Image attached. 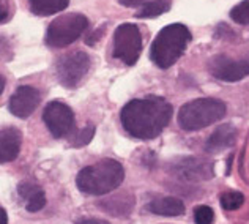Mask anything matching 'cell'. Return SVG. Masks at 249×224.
I'll list each match as a JSON object with an SVG mask.
<instances>
[{
    "mask_svg": "<svg viewBox=\"0 0 249 224\" xmlns=\"http://www.w3.org/2000/svg\"><path fill=\"white\" fill-rule=\"evenodd\" d=\"M172 118V104L164 98L150 95L129 101L122 109L120 120L124 131L137 139H155Z\"/></svg>",
    "mask_w": 249,
    "mask_h": 224,
    "instance_id": "obj_1",
    "label": "cell"
},
{
    "mask_svg": "<svg viewBox=\"0 0 249 224\" xmlns=\"http://www.w3.org/2000/svg\"><path fill=\"white\" fill-rule=\"evenodd\" d=\"M124 180V169L115 160H101L100 163L84 168L77 174L76 185L82 193L91 196H103L112 193Z\"/></svg>",
    "mask_w": 249,
    "mask_h": 224,
    "instance_id": "obj_2",
    "label": "cell"
},
{
    "mask_svg": "<svg viewBox=\"0 0 249 224\" xmlns=\"http://www.w3.org/2000/svg\"><path fill=\"white\" fill-rule=\"evenodd\" d=\"M191 41V32L183 24H170L162 29L153 39L150 58L156 67L167 70L185 54L188 43Z\"/></svg>",
    "mask_w": 249,
    "mask_h": 224,
    "instance_id": "obj_3",
    "label": "cell"
},
{
    "mask_svg": "<svg viewBox=\"0 0 249 224\" xmlns=\"http://www.w3.org/2000/svg\"><path fill=\"white\" fill-rule=\"evenodd\" d=\"M227 106L218 98H197L183 104L178 111V125L185 131H199L222 120Z\"/></svg>",
    "mask_w": 249,
    "mask_h": 224,
    "instance_id": "obj_4",
    "label": "cell"
},
{
    "mask_svg": "<svg viewBox=\"0 0 249 224\" xmlns=\"http://www.w3.org/2000/svg\"><path fill=\"white\" fill-rule=\"evenodd\" d=\"M89 27V19L79 13H68L54 19L46 32V44L51 48H65L74 43Z\"/></svg>",
    "mask_w": 249,
    "mask_h": 224,
    "instance_id": "obj_5",
    "label": "cell"
},
{
    "mask_svg": "<svg viewBox=\"0 0 249 224\" xmlns=\"http://www.w3.org/2000/svg\"><path fill=\"white\" fill-rule=\"evenodd\" d=\"M142 52V35L136 24H122L114 34L112 56L126 65H134Z\"/></svg>",
    "mask_w": 249,
    "mask_h": 224,
    "instance_id": "obj_6",
    "label": "cell"
},
{
    "mask_svg": "<svg viewBox=\"0 0 249 224\" xmlns=\"http://www.w3.org/2000/svg\"><path fill=\"white\" fill-rule=\"evenodd\" d=\"M167 170L169 174L175 175L177 179L183 182H204L214 177L213 163L196 156H185L172 160L167 164Z\"/></svg>",
    "mask_w": 249,
    "mask_h": 224,
    "instance_id": "obj_7",
    "label": "cell"
},
{
    "mask_svg": "<svg viewBox=\"0 0 249 224\" xmlns=\"http://www.w3.org/2000/svg\"><path fill=\"white\" fill-rule=\"evenodd\" d=\"M90 57L85 52H73L62 57L57 63L58 81L67 89H76L90 70Z\"/></svg>",
    "mask_w": 249,
    "mask_h": 224,
    "instance_id": "obj_8",
    "label": "cell"
},
{
    "mask_svg": "<svg viewBox=\"0 0 249 224\" xmlns=\"http://www.w3.org/2000/svg\"><path fill=\"white\" fill-rule=\"evenodd\" d=\"M210 75L214 76L219 81L237 82L249 76V57L243 58H231L227 56H214L208 62Z\"/></svg>",
    "mask_w": 249,
    "mask_h": 224,
    "instance_id": "obj_9",
    "label": "cell"
},
{
    "mask_svg": "<svg viewBox=\"0 0 249 224\" xmlns=\"http://www.w3.org/2000/svg\"><path fill=\"white\" fill-rule=\"evenodd\" d=\"M43 120L51 134L60 139L67 137L74 128V114L70 106L60 101H52L43 112Z\"/></svg>",
    "mask_w": 249,
    "mask_h": 224,
    "instance_id": "obj_10",
    "label": "cell"
},
{
    "mask_svg": "<svg viewBox=\"0 0 249 224\" xmlns=\"http://www.w3.org/2000/svg\"><path fill=\"white\" fill-rule=\"evenodd\" d=\"M40 103H41L40 90L35 87H30V85H22V87H19L15 93L11 95L8 109L15 117L27 118L36 111V108L40 106Z\"/></svg>",
    "mask_w": 249,
    "mask_h": 224,
    "instance_id": "obj_11",
    "label": "cell"
},
{
    "mask_svg": "<svg viewBox=\"0 0 249 224\" xmlns=\"http://www.w3.org/2000/svg\"><path fill=\"white\" fill-rule=\"evenodd\" d=\"M22 134L15 127L0 130V164L16 160L21 151Z\"/></svg>",
    "mask_w": 249,
    "mask_h": 224,
    "instance_id": "obj_12",
    "label": "cell"
},
{
    "mask_svg": "<svg viewBox=\"0 0 249 224\" xmlns=\"http://www.w3.org/2000/svg\"><path fill=\"white\" fill-rule=\"evenodd\" d=\"M237 141V128L232 127L231 123H224L216 128L212 136L205 142L207 153H219L224 149L232 147Z\"/></svg>",
    "mask_w": 249,
    "mask_h": 224,
    "instance_id": "obj_13",
    "label": "cell"
},
{
    "mask_svg": "<svg viewBox=\"0 0 249 224\" xmlns=\"http://www.w3.org/2000/svg\"><path fill=\"white\" fill-rule=\"evenodd\" d=\"M134 196L124 191V193H119L112 197H107V199L100 201L98 205H100L104 212L114 216H126L133 212L134 208Z\"/></svg>",
    "mask_w": 249,
    "mask_h": 224,
    "instance_id": "obj_14",
    "label": "cell"
},
{
    "mask_svg": "<svg viewBox=\"0 0 249 224\" xmlns=\"http://www.w3.org/2000/svg\"><path fill=\"white\" fill-rule=\"evenodd\" d=\"M18 193L25 202V208L30 213L40 212V210L46 205V194L44 191L34 182H21L18 187Z\"/></svg>",
    "mask_w": 249,
    "mask_h": 224,
    "instance_id": "obj_15",
    "label": "cell"
},
{
    "mask_svg": "<svg viewBox=\"0 0 249 224\" xmlns=\"http://www.w3.org/2000/svg\"><path fill=\"white\" fill-rule=\"evenodd\" d=\"M147 208L155 215L161 216H180L185 213V204L178 197H156L148 204Z\"/></svg>",
    "mask_w": 249,
    "mask_h": 224,
    "instance_id": "obj_16",
    "label": "cell"
},
{
    "mask_svg": "<svg viewBox=\"0 0 249 224\" xmlns=\"http://www.w3.org/2000/svg\"><path fill=\"white\" fill-rule=\"evenodd\" d=\"M30 10L36 16H51L68 6L70 0H29Z\"/></svg>",
    "mask_w": 249,
    "mask_h": 224,
    "instance_id": "obj_17",
    "label": "cell"
},
{
    "mask_svg": "<svg viewBox=\"0 0 249 224\" xmlns=\"http://www.w3.org/2000/svg\"><path fill=\"white\" fill-rule=\"evenodd\" d=\"M172 6V0H150V2L143 3L141 10L136 13V18H156L167 13Z\"/></svg>",
    "mask_w": 249,
    "mask_h": 224,
    "instance_id": "obj_18",
    "label": "cell"
},
{
    "mask_svg": "<svg viewBox=\"0 0 249 224\" xmlns=\"http://www.w3.org/2000/svg\"><path fill=\"white\" fill-rule=\"evenodd\" d=\"M221 207L224 210H229V212H232V210H237L243 205L245 202V196L238 193V191H229V193H224L221 194Z\"/></svg>",
    "mask_w": 249,
    "mask_h": 224,
    "instance_id": "obj_19",
    "label": "cell"
},
{
    "mask_svg": "<svg viewBox=\"0 0 249 224\" xmlns=\"http://www.w3.org/2000/svg\"><path fill=\"white\" fill-rule=\"evenodd\" d=\"M93 134H95V125H87L84 130H81L79 133H76L73 137L70 139V146L71 147H84L90 144V141L93 139Z\"/></svg>",
    "mask_w": 249,
    "mask_h": 224,
    "instance_id": "obj_20",
    "label": "cell"
},
{
    "mask_svg": "<svg viewBox=\"0 0 249 224\" xmlns=\"http://www.w3.org/2000/svg\"><path fill=\"white\" fill-rule=\"evenodd\" d=\"M232 21L241 25H249V0H243L231 10Z\"/></svg>",
    "mask_w": 249,
    "mask_h": 224,
    "instance_id": "obj_21",
    "label": "cell"
},
{
    "mask_svg": "<svg viewBox=\"0 0 249 224\" xmlns=\"http://www.w3.org/2000/svg\"><path fill=\"white\" fill-rule=\"evenodd\" d=\"M214 220V212L212 207L199 205L194 210V221L196 224H212Z\"/></svg>",
    "mask_w": 249,
    "mask_h": 224,
    "instance_id": "obj_22",
    "label": "cell"
},
{
    "mask_svg": "<svg viewBox=\"0 0 249 224\" xmlns=\"http://www.w3.org/2000/svg\"><path fill=\"white\" fill-rule=\"evenodd\" d=\"M8 18V3L6 0H0V22H5Z\"/></svg>",
    "mask_w": 249,
    "mask_h": 224,
    "instance_id": "obj_23",
    "label": "cell"
},
{
    "mask_svg": "<svg viewBox=\"0 0 249 224\" xmlns=\"http://www.w3.org/2000/svg\"><path fill=\"white\" fill-rule=\"evenodd\" d=\"M103 32H104V27L98 29L96 32H93L95 35H91V37L89 35L87 38H85V43H87V44H90V46H93V44H95V41H96V39H98V38H100V37L103 35Z\"/></svg>",
    "mask_w": 249,
    "mask_h": 224,
    "instance_id": "obj_24",
    "label": "cell"
},
{
    "mask_svg": "<svg viewBox=\"0 0 249 224\" xmlns=\"http://www.w3.org/2000/svg\"><path fill=\"white\" fill-rule=\"evenodd\" d=\"M76 224H109V223L104 220H98V218H81L76 221Z\"/></svg>",
    "mask_w": 249,
    "mask_h": 224,
    "instance_id": "obj_25",
    "label": "cell"
},
{
    "mask_svg": "<svg viewBox=\"0 0 249 224\" xmlns=\"http://www.w3.org/2000/svg\"><path fill=\"white\" fill-rule=\"evenodd\" d=\"M0 224H8V216L2 207H0Z\"/></svg>",
    "mask_w": 249,
    "mask_h": 224,
    "instance_id": "obj_26",
    "label": "cell"
},
{
    "mask_svg": "<svg viewBox=\"0 0 249 224\" xmlns=\"http://www.w3.org/2000/svg\"><path fill=\"white\" fill-rule=\"evenodd\" d=\"M232 161H233V155H231L227 158V174H231V164H232Z\"/></svg>",
    "mask_w": 249,
    "mask_h": 224,
    "instance_id": "obj_27",
    "label": "cell"
},
{
    "mask_svg": "<svg viewBox=\"0 0 249 224\" xmlns=\"http://www.w3.org/2000/svg\"><path fill=\"white\" fill-rule=\"evenodd\" d=\"M3 89H5V77L0 75V95H2Z\"/></svg>",
    "mask_w": 249,
    "mask_h": 224,
    "instance_id": "obj_28",
    "label": "cell"
}]
</instances>
